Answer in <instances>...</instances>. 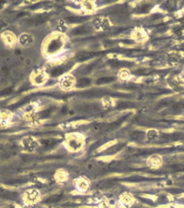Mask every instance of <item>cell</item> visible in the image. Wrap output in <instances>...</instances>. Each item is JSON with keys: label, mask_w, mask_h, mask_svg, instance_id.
I'll use <instances>...</instances> for the list:
<instances>
[{"label": "cell", "mask_w": 184, "mask_h": 208, "mask_svg": "<svg viewBox=\"0 0 184 208\" xmlns=\"http://www.w3.org/2000/svg\"><path fill=\"white\" fill-rule=\"evenodd\" d=\"M39 199H40V193L36 190H32L25 193V201L29 203L36 202Z\"/></svg>", "instance_id": "1"}, {"label": "cell", "mask_w": 184, "mask_h": 208, "mask_svg": "<svg viewBox=\"0 0 184 208\" xmlns=\"http://www.w3.org/2000/svg\"><path fill=\"white\" fill-rule=\"evenodd\" d=\"M94 25L99 30H106L109 28V21L104 17H97L94 20Z\"/></svg>", "instance_id": "2"}, {"label": "cell", "mask_w": 184, "mask_h": 208, "mask_svg": "<svg viewBox=\"0 0 184 208\" xmlns=\"http://www.w3.org/2000/svg\"><path fill=\"white\" fill-rule=\"evenodd\" d=\"M74 82H75V80L72 76H65L60 80V85L62 88H65V89L71 88L74 85Z\"/></svg>", "instance_id": "3"}, {"label": "cell", "mask_w": 184, "mask_h": 208, "mask_svg": "<svg viewBox=\"0 0 184 208\" xmlns=\"http://www.w3.org/2000/svg\"><path fill=\"white\" fill-rule=\"evenodd\" d=\"M76 186L79 190L85 191L88 188V181L85 178H79L76 180Z\"/></svg>", "instance_id": "4"}, {"label": "cell", "mask_w": 184, "mask_h": 208, "mask_svg": "<svg viewBox=\"0 0 184 208\" xmlns=\"http://www.w3.org/2000/svg\"><path fill=\"white\" fill-rule=\"evenodd\" d=\"M23 144H24V147L29 150V151H32L33 149H35L37 147V142L35 140H33L32 138L31 137H28L26 139L23 140Z\"/></svg>", "instance_id": "5"}, {"label": "cell", "mask_w": 184, "mask_h": 208, "mask_svg": "<svg viewBox=\"0 0 184 208\" xmlns=\"http://www.w3.org/2000/svg\"><path fill=\"white\" fill-rule=\"evenodd\" d=\"M147 163L152 167H158L162 164V158L159 155H152L147 160Z\"/></svg>", "instance_id": "6"}, {"label": "cell", "mask_w": 184, "mask_h": 208, "mask_svg": "<svg viewBox=\"0 0 184 208\" xmlns=\"http://www.w3.org/2000/svg\"><path fill=\"white\" fill-rule=\"evenodd\" d=\"M20 42L22 45H30L31 43H32V37L30 34L24 33L20 37Z\"/></svg>", "instance_id": "7"}, {"label": "cell", "mask_w": 184, "mask_h": 208, "mask_svg": "<svg viewBox=\"0 0 184 208\" xmlns=\"http://www.w3.org/2000/svg\"><path fill=\"white\" fill-rule=\"evenodd\" d=\"M55 178H56V179L59 180V181H64V180L66 179L67 174H66V172L65 170H59V171L55 174Z\"/></svg>", "instance_id": "8"}, {"label": "cell", "mask_w": 184, "mask_h": 208, "mask_svg": "<svg viewBox=\"0 0 184 208\" xmlns=\"http://www.w3.org/2000/svg\"><path fill=\"white\" fill-rule=\"evenodd\" d=\"M121 202L124 205H130L133 202V199L130 195L125 194V195H122L121 197Z\"/></svg>", "instance_id": "9"}, {"label": "cell", "mask_w": 184, "mask_h": 208, "mask_svg": "<svg viewBox=\"0 0 184 208\" xmlns=\"http://www.w3.org/2000/svg\"><path fill=\"white\" fill-rule=\"evenodd\" d=\"M157 135H158V133H157L156 131H155V130H150V131H148L147 133H146V138H147L148 140H154L155 138L157 137Z\"/></svg>", "instance_id": "10"}, {"label": "cell", "mask_w": 184, "mask_h": 208, "mask_svg": "<svg viewBox=\"0 0 184 208\" xmlns=\"http://www.w3.org/2000/svg\"><path fill=\"white\" fill-rule=\"evenodd\" d=\"M4 41L8 44H11V43L14 42V36L11 33H7L4 34Z\"/></svg>", "instance_id": "11"}]
</instances>
